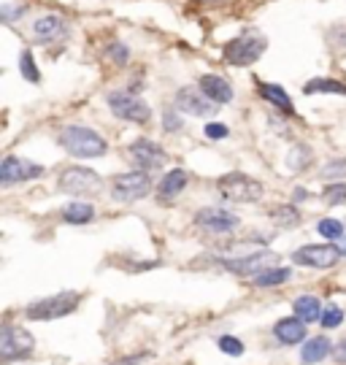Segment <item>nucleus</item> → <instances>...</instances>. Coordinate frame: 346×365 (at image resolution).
I'll use <instances>...</instances> for the list:
<instances>
[{"mask_svg":"<svg viewBox=\"0 0 346 365\" xmlns=\"http://www.w3.org/2000/svg\"><path fill=\"white\" fill-rule=\"evenodd\" d=\"M46 173L44 165L33 163V160H25V157L9 155L0 165V184L3 187H11L16 182H30V179H41Z\"/></svg>","mask_w":346,"mask_h":365,"instance_id":"obj_9","label":"nucleus"},{"mask_svg":"<svg viewBox=\"0 0 346 365\" xmlns=\"http://www.w3.org/2000/svg\"><path fill=\"white\" fill-rule=\"evenodd\" d=\"M330 341L325 339V336H314V339H308L303 344V349H300V363L306 365H314V363H322L327 354H330Z\"/></svg>","mask_w":346,"mask_h":365,"instance_id":"obj_19","label":"nucleus"},{"mask_svg":"<svg viewBox=\"0 0 346 365\" xmlns=\"http://www.w3.org/2000/svg\"><path fill=\"white\" fill-rule=\"evenodd\" d=\"M306 197H308L306 190H303V187H297V190H295V200H306Z\"/></svg>","mask_w":346,"mask_h":365,"instance_id":"obj_41","label":"nucleus"},{"mask_svg":"<svg viewBox=\"0 0 346 365\" xmlns=\"http://www.w3.org/2000/svg\"><path fill=\"white\" fill-rule=\"evenodd\" d=\"M335 247H338V252H341V257H346V235H341V238L335 241Z\"/></svg>","mask_w":346,"mask_h":365,"instance_id":"obj_40","label":"nucleus"},{"mask_svg":"<svg viewBox=\"0 0 346 365\" xmlns=\"http://www.w3.org/2000/svg\"><path fill=\"white\" fill-rule=\"evenodd\" d=\"M257 92L268 101V103H273L276 108H282L284 114H292L295 108H292V101H290V95L279 87V84H270V81H257Z\"/></svg>","mask_w":346,"mask_h":365,"instance_id":"obj_20","label":"nucleus"},{"mask_svg":"<svg viewBox=\"0 0 346 365\" xmlns=\"http://www.w3.org/2000/svg\"><path fill=\"white\" fill-rule=\"evenodd\" d=\"M16 14H25V6H16V9H11V6H3V22H11Z\"/></svg>","mask_w":346,"mask_h":365,"instance_id":"obj_37","label":"nucleus"},{"mask_svg":"<svg viewBox=\"0 0 346 365\" xmlns=\"http://www.w3.org/2000/svg\"><path fill=\"white\" fill-rule=\"evenodd\" d=\"M311 160H314V155H311V149L308 146H292V152H287V165L292 170H303L311 165Z\"/></svg>","mask_w":346,"mask_h":365,"instance_id":"obj_25","label":"nucleus"},{"mask_svg":"<svg viewBox=\"0 0 346 365\" xmlns=\"http://www.w3.org/2000/svg\"><path fill=\"white\" fill-rule=\"evenodd\" d=\"M273 222L279 227H295L297 222H300V217H297L295 206H279V209L273 211Z\"/></svg>","mask_w":346,"mask_h":365,"instance_id":"obj_27","label":"nucleus"},{"mask_svg":"<svg viewBox=\"0 0 346 365\" xmlns=\"http://www.w3.org/2000/svg\"><path fill=\"white\" fill-rule=\"evenodd\" d=\"M78 300L81 295L73 292V289H65V292H57V295H49V298L33 300L25 309V317L33 319V322H51V319H63L68 314H73L78 309Z\"/></svg>","mask_w":346,"mask_h":365,"instance_id":"obj_2","label":"nucleus"},{"mask_svg":"<svg viewBox=\"0 0 346 365\" xmlns=\"http://www.w3.org/2000/svg\"><path fill=\"white\" fill-rule=\"evenodd\" d=\"M111 57H114L116 63H119V66H122V63H125V60H128V49H125V46H122V43H114V49H111Z\"/></svg>","mask_w":346,"mask_h":365,"instance_id":"obj_38","label":"nucleus"},{"mask_svg":"<svg viewBox=\"0 0 346 365\" xmlns=\"http://www.w3.org/2000/svg\"><path fill=\"white\" fill-rule=\"evenodd\" d=\"M335 360L341 365H346V336L338 341V346H335Z\"/></svg>","mask_w":346,"mask_h":365,"instance_id":"obj_39","label":"nucleus"},{"mask_svg":"<svg viewBox=\"0 0 346 365\" xmlns=\"http://www.w3.org/2000/svg\"><path fill=\"white\" fill-rule=\"evenodd\" d=\"M322 327H327V330H333V327H338L341 322H344V312L338 309V306H325L322 309Z\"/></svg>","mask_w":346,"mask_h":365,"instance_id":"obj_30","label":"nucleus"},{"mask_svg":"<svg viewBox=\"0 0 346 365\" xmlns=\"http://www.w3.org/2000/svg\"><path fill=\"white\" fill-rule=\"evenodd\" d=\"M176 108L181 114H190V117H211V114H217V103L208 101L200 87L198 90L195 87H181L176 92Z\"/></svg>","mask_w":346,"mask_h":365,"instance_id":"obj_11","label":"nucleus"},{"mask_svg":"<svg viewBox=\"0 0 346 365\" xmlns=\"http://www.w3.org/2000/svg\"><path fill=\"white\" fill-rule=\"evenodd\" d=\"M327 41L333 46V52H346V25H335L327 30Z\"/></svg>","mask_w":346,"mask_h":365,"instance_id":"obj_32","label":"nucleus"},{"mask_svg":"<svg viewBox=\"0 0 346 365\" xmlns=\"http://www.w3.org/2000/svg\"><path fill=\"white\" fill-rule=\"evenodd\" d=\"M19 73L27 78V81H33V84H39V68H36V60H33V52L30 49H25V52L19 54Z\"/></svg>","mask_w":346,"mask_h":365,"instance_id":"obj_26","label":"nucleus"},{"mask_svg":"<svg viewBox=\"0 0 346 365\" xmlns=\"http://www.w3.org/2000/svg\"><path fill=\"white\" fill-rule=\"evenodd\" d=\"M63 220L68 225H90L95 220V209L90 203H71V206H65Z\"/></svg>","mask_w":346,"mask_h":365,"instance_id":"obj_23","label":"nucleus"},{"mask_svg":"<svg viewBox=\"0 0 346 365\" xmlns=\"http://www.w3.org/2000/svg\"><path fill=\"white\" fill-rule=\"evenodd\" d=\"M195 225L203 227L208 233H230L238 227V217L228 209H217V206H205L195 214Z\"/></svg>","mask_w":346,"mask_h":365,"instance_id":"obj_13","label":"nucleus"},{"mask_svg":"<svg viewBox=\"0 0 346 365\" xmlns=\"http://www.w3.org/2000/svg\"><path fill=\"white\" fill-rule=\"evenodd\" d=\"M108 108L114 111V117L125 119V122H136V125H143L152 119V108L143 103L138 95H130V92H111Z\"/></svg>","mask_w":346,"mask_h":365,"instance_id":"obj_8","label":"nucleus"},{"mask_svg":"<svg viewBox=\"0 0 346 365\" xmlns=\"http://www.w3.org/2000/svg\"><path fill=\"white\" fill-rule=\"evenodd\" d=\"M217 346H219V349H222L225 354H230V357H241V354L246 352L244 341L235 339V336H219Z\"/></svg>","mask_w":346,"mask_h":365,"instance_id":"obj_28","label":"nucleus"},{"mask_svg":"<svg viewBox=\"0 0 346 365\" xmlns=\"http://www.w3.org/2000/svg\"><path fill=\"white\" fill-rule=\"evenodd\" d=\"M292 309H295L297 319L306 322V325L322 319V303H320V298H314V295H300V298H295Z\"/></svg>","mask_w":346,"mask_h":365,"instance_id":"obj_21","label":"nucleus"},{"mask_svg":"<svg viewBox=\"0 0 346 365\" xmlns=\"http://www.w3.org/2000/svg\"><path fill=\"white\" fill-rule=\"evenodd\" d=\"M60 144L68 155L81 157V160H95V157H103L108 152V144L106 138L98 135L92 128H81V125H68L60 133Z\"/></svg>","mask_w":346,"mask_h":365,"instance_id":"obj_1","label":"nucleus"},{"mask_svg":"<svg viewBox=\"0 0 346 365\" xmlns=\"http://www.w3.org/2000/svg\"><path fill=\"white\" fill-rule=\"evenodd\" d=\"M128 152H130V157H133V163L138 165V170H146V173L166 165V152L154 144V141H149V138L133 141Z\"/></svg>","mask_w":346,"mask_h":365,"instance_id":"obj_14","label":"nucleus"},{"mask_svg":"<svg viewBox=\"0 0 346 365\" xmlns=\"http://www.w3.org/2000/svg\"><path fill=\"white\" fill-rule=\"evenodd\" d=\"M292 260H295L297 265L325 271V268H333L335 262L341 260V252H338V247H333V244H306V247L295 249Z\"/></svg>","mask_w":346,"mask_h":365,"instance_id":"obj_10","label":"nucleus"},{"mask_svg":"<svg viewBox=\"0 0 346 365\" xmlns=\"http://www.w3.org/2000/svg\"><path fill=\"white\" fill-rule=\"evenodd\" d=\"M203 130H205V138H211V141H222V138L230 135V128L222 125V122H208Z\"/></svg>","mask_w":346,"mask_h":365,"instance_id":"obj_33","label":"nucleus"},{"mask_svg":"<svg viewBox=\"0 0 346 365\" xmlns=\"http://www.w3.org/2000/svg\"><path fill=\"white\" fill-rule=\"evenodd\" d=\"M306 95H346V84L344 81H335V78H311L306 81V87H303Z\"/></svg>","mask_w":346,"mask_h":365,"instance_id":"obj_22","label":"nucleus"},{"mask_svg":"<svg viewBox=\"0 0 346 365\" xmlns=\"http://www.w3.org/2000/svg\"><path fill=\"white\" fill-rule=\"evenodd\" d=\"M325 200H327L330 206H341V203H346V182L327 184V187H325Z\"/></svg>","mask_w":346,"mask_h":365,"instance_id":"obj_29","label":"nucleus"},{"mask_svg":"<svg viewBox=\"0 0 346 365\" xmlns=\"http://www.w3.org/2000/svg\"><path fill=\"white\" fill-rule=\"evenodd\" d=\"M322 176H325V179H341V176H346V160L327 163V165L322 168Z\"/></svg>","mask_w":346,"mask_h":365,"instance_id":"obj_34","label":"nucleus"},{"mask_svg":"<svg viewBox=\"0 0 346 365\" xmlns=\"http://www.w3.org/2000/svg\"><path fill=\"white\" fill-rule=\"evenodd\" d=\"M163 128H166L168 133H176L181 130V117L173 111V108H168L166 114H163Z\"/></svg>","mask_w":346,"mask_h":365,"instance_id":"obj_35","label":"nucleus"},{"mask_svg":"<svg viewBox=\"0 0 346 365\" xmlns=\"http://www.w3.org/2000/svg\"><path fill=\"white\" fill-rule=\"evenodd\" d=\"M184 187H187V170L173 168L171 173L163 176V182L157 184V195H160L163 203H168V200H173L176 195H181Z\"/></svg>","mask_w":346,"mask_h":365,"instance_id":"obj_18","label":"nucleus"},{"mask_svg":"<svg viewBox=\"0 0 346 365\" xmlns=\"http://www.w3.org/2000/svg\"><path fill=\"white\" fill-rule=\"evenodd\" d=\"M146 357H149L146 352H143V354H133V357H122V360H116V363H111V365H141Z\"/></svg>","mask_w":346,"mask_h":365,"instance_id":"obj_36","label":"nucleus"},{"mask_svg":"<svg viewBox=\"0 0 346 365\" xmlns=\"http://www.w3.org/2000/svg\"><path fill=\"white\" fill-rule=\"evenodd\" d=\"M265 49H268V38L263 33L246 30V33H241L238 38H233L225 46V60L233 68H249L265 54Z\"/></svg>","mask_w":346,"mask_h":365,"instance_id":"obj_3","label":"nucleus"},{"mask_svg":"<svg viewBox=\"0 0 346 365\" xmlns=\"http://www.w3.org/2000/svg\"><path fill=\"white\" fill-rule=\"evenodd\" d=\"M290 276H292L290 268L273 265V268H268V271H263V274L255 276V284L257 287H279V284H284V282H290Z\"/></svg>","mask_w":346,"mask_h":365,"instance_id":"obj_24","label":"nucleus"},{"mask_svg":"<svg viewBox=\"0 0 346 365\" xmlns=\"http://www.w3.org/2000/svg\"><path fill=\"white\" fill-rule=\"evenodd\" d=\"M273 339L284 344V346H295V344H303L306 341V322H300L297 317H287V319H279L273 325Z\"/></svg>","mask_w":346,"mask_h":365,"instance_id":"obj_16","label":"nucleus"},{"mask_svg":"<svg viewBox=\"0 0 346 365\" xmlns=\"http://www.w3.org/2000/svg\"><path fill=\"white\" fill-rule=\"evenodd\" d=\"M200 3H225V0H200Z\"/></svg>","mask_w":346,"mask_h":365,"instance_id":"obj_42","label":"nucleus"},{"mask_svg":"<svg viewBox=\"0 0 346 365\" xmlns=\"http://www.w3.org/2000/svg\"><path fill=\"white\" fill-rule=\"evenodd\" d=\"M317 230H320L322 238H333V241H338L341 235H344V225L338 220H322L320 225H317Z\"/></svg>","mask_w":346,"mask_h":365,"instance_id":"obj_31","label":"nucleus"},{"mask_svg":"<svg viewBox=\"0 0 346 365\" xmlns=\"http://www.w3.org/2000/svg\"><path fill=\"white\" fill-rule=\"evenodd\" d=\"M60 190L65 195H98L103 190V179L98 176V170L92 168H81V165H73V168H65L60 173Z\"/></svg>","mask_w":346,"mask_h":365,"instance_id":"obj_6","label":"nucleus"},{"mask_svg":"<svg viewBox=\"0 0 346 365\" xmlns=\"http://www.w3.org/2000/svg\"><path fill=\"white\" fill-rule=\"evenodd\" d=\"M65 33H68V22L60 14H44L33 22V36L39 43H51V41L63 38Z\"/></svg>","mask_w":346,"mask_h":365,"instance_id":"obj_15","label":"nucleus"},{"mask_svg":"<svg viewBox=\"0 0 346 365\" xmlns=\"http://www.w3.org/2000/svg\"><path fill=\"white\" fill-rule=\"evenodd\" d=\"M276 255L273 252H252V255H246V257H235V260H222V265L233 271V274L238 276H252L255 279L257 274H263V271H268L276 265Z\"/></svg>","mask_w":346,"mask_h":365,"instance_id":"obj_12","label":"nucleus"},{"mask_svg":"<svg viewBox=\"0 0 346 365\" xmlns=\"http://www.w3.org/2000/svg\"><path fill=\"white\" fill-rule=\"evenodd\" d=\"M36 349V339L25 327L3 325L0 330V363H14V360H27Z\"/></svg>","mask_w":346,"mask_h":365,"instance_id":"obj_5","label":"nucleus"},{"mask_svg":"<svg viewBox=\"0 0 346 365\" xmlns=\"http://www.w3.org/2000/svg\"><path fill=\"white\" fill-rule=\"evenodd\" d=\"M217 190L219 195L225 197V200H230V203H257L263 197V192H265V187L257 179L246 176V173H238V170L225 173L217 182Z\"/></svg>","mask_w":346,"mask_h":365,"instance_id":"obj_4","label":"nucleus"},{"mask_svg":"<svg viewBox=\"0 0 346 365\" xmlns=\"http://www.w3.org/2000/svg\"><path fill=\"white\" fill-rule=\"evenodd\" d=\"M198 87L203 90V95L208 98V101H214L217 106L230 103L233 101V87L222 76H217V73H205V76H200Z\"/></svg>","mask_w":346,"mask_h":365,"instance_id":"obj_17","label":"nucleus"},{"mask_svg":"<svg viewBox=\"0 0 346 365\" xmlns=\"http://www.w3.org/2000/svg\"><path fill=\"white\" fill-rule=\"evenodd\" d=\"M152 190V176L146 170H130V173H122L116 176L114 184H111V195L119 203H136V200H143Z\"/></svg>","mask_w":346,"mask_h":365,"instance_id":"obj_7","label":"nucleus"}]
</instances>
